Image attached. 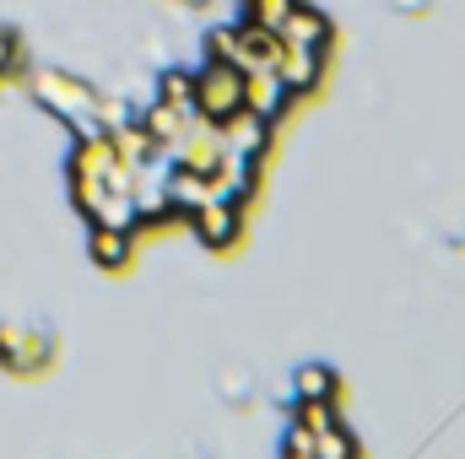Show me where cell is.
I'll use <instances>...</instances> for the list:
<instances>
[{"mask_svg":"<svg viewBox=\"0 0 465 459\" xmlns=\"http://www.w3.org/2000/svg\"><path fill=\"white\" fill-rule=\"evenodd\" d=\"M33 93H38V103L49 109V114H60L76 135H98L104 130V103H98V93L93 87H82L76 76H65V71H38L33 76Z\"/></svg>","mask_w":465,"mask_h":459,"instance_id":"obj_1","label":"cell"},{"mask_svg":"<svg viewBox=\"0 0 465 459\" xmlns=\"http://www.w3.org/2000/svg\"><path fill=\"white\" fill-rule=\"evenodd\" d=\"M195 109H201V119H212V124L232 119L243 109V71L228 65V60L201 65L195 71Z\"/></svg>","mask_w":465,"mask_h":459,"instance_id":"obj_2","label":"cell"},{"mask_svg":"<svg viewBox=\"0 0 465 459\" xmlns=\"http://www.w3.org/2000/svg\"><path fill=\"white\" fill-rule=\"evenodd\" d=\"M190 228H195V238H201L206 249H232V243L243 238V200L217 195L212 206H201V211L190 217Z\"/></svg>","mask_w":465,"mask_h":459,"instance_id":"obj_3","label":"cell"},{"mask_svg":"<svg viewBox=\"0 0 465 459\" xmlns=\"http://www.w3.org/2000/svg\"><path fill=\"white\" fill-rule=\"evenodd\" d=\"M217 195H228L223 190V179L217 173H195V168H168V206H173V217H195L201 206H212Z\"/></svg>","mask_w":465,"mask_h":459,"instance_id":"obj_4","label":"cell"},{"mask_svg":"<svg viewBox=\"0 0 465 459\" xmlns=\"http://www.w3.org/2000/svg\"><path fill=\"white\" fill-rule=\"evenodd\" d=\"M320 76H325V49H309V44H282V60H276V82H282L292 98L314 93V87H320Z\"/></svg>","mask_w":465,"mask_h":459,"instance_id":"obj_5","label":"cell"},{"mask_svg":"<svg viewBox=\"0 0 465 459\" xmlns=\"http://www.w3.org/2000/svg\"><path fill=\"white\" fill-rule=\"evenodd\" d=\"M0 362L16 367V373H33V367L49 362V341L33 336V330H22V325H0Z\"/></svg>","mask_w":465,"mask_h":459,"instance_id":"obj_6","label":"cell"},{"mask_svg":"<svg viewBox=\"0 0 465 459\" xmlns=\"http://www.w3.org/2000/svg\"><path fill=\"white\" fill-rule=\"evenodd\" d=\"M243 109H254L260 119H276L292 109V93L276 82V71H254V76H243Z\"/></svg>","mask_w":465,"mask_h":459,"instance_id":"obj_7","label":"cell"},{"mask_svg":"<svg viewBox=\"0 0 465 459\" xmlns=\"http://www.w3.org/2000/svg\"><path fill=\"white\" fill-rule=\"evenodd\" d=\"M276 38H282V44H309V49H331V16L298 0V5L287 11V22L276 27Z\"/></svg>","mask_w":465,"mask_h":459,"instance_id":"obj_8","label":"cell"},{"mask_svg":"<svg viewBox=\"0 0 465 459\" xmlns=\"http://www.w3.org/2000/svg\"><path fill=\"white\" fill-rule=\"evenodd\" d=\"M130 238H135L130 228H98V222H93V243H87V249H93V259H98L104 270H124V265H130Z\"/></svg>","mask_w":465,"mask_h":459,"instance_id":"obj_9","label":"cell"},{"mask_svg":"<svg viewBox=\"0 0 465 459\" xmlns=\"http://www.w3.org/2000/svg\"><path fill=\"white\" fill-rule=\"evenodd\" d=\"M190 119H201V114H179L173 103H152L141 124H146V130H152V141H157V146L168 151V146H173V141H179V135L190 130Z\"/></svg>","mask_w":465,"mask_h":459,"instance_id":"obj_10","label":"cell"},{"mask_svg":"<svg viewBox=\"0 0 465 459\" xmlns=\"http://www.w3.org/2000/svg\"><path fill=\"white\" fill-rule=\"evenodd\" d=\"M341 395V378H336V367H325V362H309V367H298V400H336Z\"/></svg>","mask_w":465,"mask_h":459,"instance_id":"obj_11","label":"cell"},{"mask_svg":"<svg viewBox=\"0 0 465 459\" xmlns=\"http://www.w3.org/2000/svg\"><path fill=\"white\" fill-rule=\"evenodd\" d=\"M314 459H357V438L341 422H331L325 433H314Z\"/></svg>","mask_w":465,"mask_h":459,"instance_id":"obj_12","label":"cell"},{"mask_svg":"<svg viewBox=\"0 0 465 459\" xmlns=\"http://www.w3.org/2000/svg\"><path fill=\"white\" fill-rule=\"evenodd\" d=\"M163 103H173L179 114H201L195 109V76L190 71H168L163 76Z\"/></svg>","mask_w":465,"mask_h":459,"instance_id":"obj_13","label":"cell"},{"mask_svg":"<svg viewBox=\"0 0 465 459\" xmlns=\"http://www.w3.org/2000/svg\"><path fill=\"white\" fill-rule=\"evenodd\" d=\"M292 422H298V427H309V433H325L331 422H341V411H336V400H298Z\"/></svg>","mask_w":465,"mask_h":459,"instance_id":"obj_14","label":"cell"},{"mask_svg":"<svg viewBox=\"0 0 465 459\" xmlns=\"http://www.w3.org/2000/svg\"><path fill=\"white\" fill-rule=\"evenodd\" d=\"M298 0H243V22H260V27H282L287 22V11H292Z\"/></svg>","mask_w":465,"mask_h":459,"instance_id":"obj_15","label":"cell"},{"mask_svg":"<svg viewBox=\"0 0 465 459\" xmlns=\"http://www.w3.org/2000/svg\"><path fill=\"white\" fill-rule=\"evenodd\" d=\"M282 459H314V433L309 427H287V438H282Z\"/></svg>","mask_w":465,"mask_h":459,"instance_id":"obj_16","label":"cell"},{"mask_svg":"<svg viewBox=\"0 0 465 459\" xmlns=\"http://www.w3.org/2000/svg\"><path fill=\"white\" fill-rule=\"evenodd\" d=\"M11 60H16V38H11V33H5V27H0V71H5V65H11Z\"/></svg>","mask_w":465,"mask_h":459,"instance_id":"obj_17","label":"cell"}]
</instances>
